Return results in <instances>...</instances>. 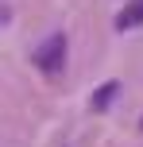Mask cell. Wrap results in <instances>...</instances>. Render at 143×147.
Wrapping results in <instances>:
<instances>
[{
    "instance_id": "cell-4",
    "label": "cell",
    "mask_w": 143,
    "mask_h": 147,
    "mask_svg": "<svg viewBox=\"0 0 143 147\" xmlns=\"http://www.w3.org/2000/svg\"><path fill=\"white\" fill-rule=\"evenodd\" d=\"M8 16H12V12H8V8H0V23H4V20H8Z\"/></svg>"
},
{
    "instance_id": "cell-2",
    "label": "cell",
    "mask_w": 143,
    "mask_h": 147,
    "mask_svg": "<svg viewBox=\"0 0 143 147\" xmlns=\"http://www.w3.org/2000/svg\"><path fill=\"white\" fill-rule=\"evenodd\" d=\"M139 23H143V0H132V4L116 16V27H120V31H132V27H139Z\"/></svg>"
},
{
    "instance_id": "cell-3",
    "label": "cell",
    "mask_w": 143,
    "mask_h": 147,
    "mask_svg": "<svg viewBox=\"0 0 143 147\" xmlns=\"http://www.w3.org/2000/svg\"><path fill=\"white\" fill-rule=\"evenodd\" d=\"M116 93H120V85H116V81H105V85H101L97 93H93V101H89V105L101 112V109H108V105L116 101Z\"/></svg>"
},
{
    "instance_id": "cell-1",
    "label": "cell",
    "mask_w": 143,
    "mask_h": 147,
    "mask_svg": "<svg viewBox=\"0 0 143 147\" xmlns=\"http://www.w3.org/2000/svg\"><path fill=\"white\" fill-rule=\"evenodd\" d=\"M35 62H39V70L50 74V78H54V74H62V70H66V35L54 31V35L35 51Z\"/></svg>"
}]
</instances>
